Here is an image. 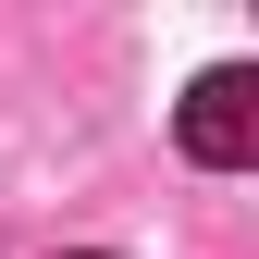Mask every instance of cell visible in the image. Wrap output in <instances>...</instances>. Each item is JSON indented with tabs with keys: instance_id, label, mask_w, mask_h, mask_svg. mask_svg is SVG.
I'll list each match as a JSON object with an SVG mask.
<instances>
[{
	"instance_id": "1",
	"label": "cell",
	"mask_w": 259,
	"mask_h": 259,
	"mask_svg": "<svg viewBox=\"0 0 259 259\" xmlns=\"http://www.w3.org/2000/svg\"><path fill=\"white\" fill-rule=\"evenodd\" d=\"M185 160H210V173H247L259 160V74L247 62H210L185 87Z\"/></svg>"
}]
</instances>
